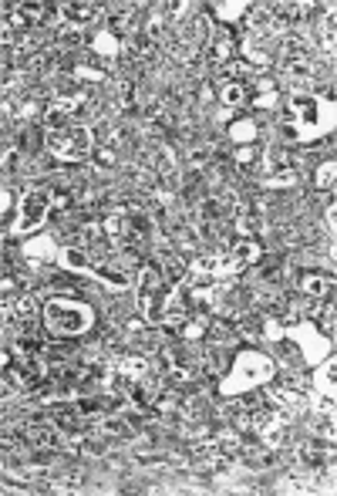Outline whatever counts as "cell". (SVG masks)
<instances>
[{
    "instance_id": "obj_1",
    "label": "cell",
    "mask_w": 337,
    "mask_h": 496,
    "mask_svg": "<svg viewBox=\"0 0 337 496\" xmlns=\"http://www.w3.org/2000/svg\"><path fill=\"white\" fill-rule=\"evenodd\" d=\"M44 324L54 338L75 341L91 327V307L78 297H51L44 304Z\"/></svg>"
},
{
    "instance_id": "obj_2",
    "label": "cell",
    "mask_w": 337,
    "mask_h": 496,
    "mask_svg": "<svg viewBox=\"0 0 337 496\" xmlns=\"http://www.w3.org/2000/svg\"><path fill=\"white\" fill-rule=\"evenodd\" d=\"M48 149L61 159H88L91 156V132L85 125H68V129L48 132Z\"/></svg>"
},
{
    "instance_id": "obj_3",
    "label": "cell",
    "mask_w": 337,
    "mask_h": 496,
    "mask_svg": "<svg viewBox=\"0 0 337 496\" xmlns=\"http://www.w3.org/2000/svg\"><path fill=\"white\" fill-rule=\"evenodd\" d=\"M267 379H273L270 358H263V354H257V352H243L233 362V375H230V381H233V385H247V381H267Z\"/></svg>"
},
{
    "instance_id": "obj_4",
    "label": "cell",
    "mask_w": 337,
    "mask_h": 496,
    "mask_svg": "<svg viewBox=\"0 0 337 496\" xmlns=\"http://www.w3.org/2000/svg\"><path fill=\"white\" fill-rule=\"evenodd\" d=\"M51 206V196L48 193H27L24 203H21V223H17V230L27 233V230H34L44 223V213Z\"/></svg>"
},
{
    "instance_id": "obj_5",
    "label": "cell",
    "mask_w": 337,
    "mask_h": 496,
    "mask_svg": "<svg viewBox=\"0 0 337 496\" xmlns=\"http://www.w3.org/2000/svg\"><path fill=\"white\" fill-rule=\"evenodd\" d=\"M230 257H233V270H243L250 263L263 260V247H260L257 236H236L230 243Z\"/></svg>"
},
{
    "instance_id": "obj_6",
    "label": "cell",
    "mask_w": 337,
    "mask_h": 496,
    "mask_svg": "<svg viewBox=\"0 0 337 496\" xmlns=\"http://www.w3.org/2000/svg\"><path fill=\"white\" fill-rule=\"evenodd\" d=\"M162 287H166L162 263H159V260H145L142 270H139V294H142V297H156Z\"/></svg>"
},
{
    "instance_id": "obj_7",
    "label": "cell",
    "mask_w": 337,
    "mask_h": 496,
    "mask_svg": "<svg viewBox=\"0 0 337 496\" xmlns=\"http://www.w3.org/2000/svg\"><path fill=\"white\" fill-rule=\"evenodd\" d=\"M135 17H139V4H115L112 11H108V31L112 34H129L135 31Z\"/></svg>"
},
{
    "instance_id": "obj_8",
    "label": "cell",
    "mask_w": 337,
    "mask_h": 496,
    "mask_svg": "<svg viewBox=\"0 0 337 496\" xmlns=\"http://www.w3.org/2000/svg\"><path fill=\"white\" fill-rule=\"evenodd\" d=\"M98 14H102V4H65V7H61V17H65V24H71V27L91 24V21H95Z\"/></svg>"
},
{
    "instance_id": "obj_9",
    "label": "cell",
    "mask_w": 337,
    "mask_h": 496,
    "mask_svg": "<svg viewBox=\"0 0 337 496\" xmlns=\"http://www.w3.org/2000/svg\"><path fill=\"white\" fill-rule=\"evenodd\" d=\"M233 54H236V41L223 31V34H216V38L209 41V54H206V61L209 65H226V61H233Z\"/></svg>"
},
{
    "instance_id": "obj_10",
    "label": "cell",
    "mask_w": 337,
    "mask_h": 496,
    "mask_svg": "<svg viewBox=\"0 0 337 496\" xmlns=\"http://www.w3.org/2000/svg\"><path fill=\"white\" fill-rule=\"evenodd\" d=\"M88 51L91 58H95V65H102V61H112L118 54V38L112 34V31H105V34H95V38L88 41Z\"/></svg>"
},
{
    "instance_id": "obj_11",
    "label": "cell",
    "mask_w": 337,
    "mask_h": 496,
    "mask_svg": "<svg viewBox=\"0 0 337 496\" xmlns=\"http://www.w3.org/2000/svg\"><path fill=\"white\" fill-rule=\"evenodd\" d=\"M300 290H304L307 297H327V294L334 290V280L327 274H304L300 277Z\"/></svg>"
},
{
    "instance_id": "obj_12",
    "label": "cell",
    "mask_w": 337,
    "mask_h": 496,
    "mask_svg": "<svg viewBox=\"0 0 337 496\" xmlns=\"http://www.w3.org/2000/svg\"><path fill=\"white\" fill-rule=\"evenodd\" d=\"M236 334H243V338H250V341L263 338V317H260V314H243V317L236 321Z\"/></svg>"
},
{
    "instance_id": "obj_13",
    "label": "cell",
    "mask_w": 337,
    "mask_h": 496,
    "mask_svg": "<svg viewBox=\"0 0 337 496\" xmlns=\"http://www.w3.org/2000/svg\"><path fill=\"white\" fill-rule=\"evenodd\" d=\"M209 338L216 341V344H230L236 338V324L233 321H209Z\"/></svg>"
},
{
    "instance_id": "obj_14",
    "label": "cell",
    "mask_w": 337,
    "mask_h": 496,
    "mask_svg": "<svg viewBox=\"0 0 337 496\" xmlns=\"http://www.w3.org/2000/svg\"><path fill=\"white\" fill-rule=\"evenodd\" d=\"M243 459H247L250 466L263 470V466H273V463H277V453H273V449H260V445H250L247 453H243Z\"/></svg>"
},
{
    "instance_id": "obj_15",
    "label": "cell",
    "mask_w": 337,
    "mask_h": 496,
    "mask_svg": "<svg viewBox=\"0 0 337 496\" xmlns=\"http://www.w3.org/2000/svg\"><path fill=\"white\" fill-rule=\"evenodd\" d=\"M71 75H75V81H91V85H98V81L108 78L102 65H75L71 68Z\"/></svg>"
},
{
    "instance_id": "obj_16",
    "label": "cell",
    "mask_w": 337,
    "mask_h": 496,
    "mask_svg": "<svg viewBox=\"0 0 337 496\" xmlns=\"http://www.w3.org/2000/svg\"><path fill=\"white\" fill-rule=\"evenodd\" d=\"M253 122L250 118H240V122H233L230 125V142H236V145H250V139H253Z\"/></svg>"
},
{
    "instance_id": "obj_17",
    "label": "cell",
    "mask_w": 337,
    "mask_h": 496,
    "mask_svg": "<svg viewBox=\"0 0 337 496\" xmlns=\"http://www.w3.org/2000/svg\"><path fill=\"white\" fill-rule=\"evenodd\" d=\"M220 98H223V105H230V108H233V105H243V102H247L250 92H247V85H233V81H230V85H223Z\"/></svg>"
},
{
    "instance_id": "obj_18",
    "label": "cell",
    "mask_w": 337,
    "mask_h": 496,
    "mask_svg": "<svg viewBox=\"0 0 337 496\" xmlns=\"http://www.w3.org/2000/svg\"><path fill=\"white\" fill-rule=\"evenodd\" d=\"M334 159H331V162H321V166H317V176H314V179H317V189H334Z\"/></svg>"
},
{
    "instance_id": "obj_19",
    "label": "cell",
    "mask_w": 337,
    "mask_h": 496,
    "mask_svg": "<svg viewBox=\"0 0 337 496\" xmlns=\"http://www.w3.org/2000/svg\"><path fill=\"white\" fill-rule=\"evenodd\" d=\"M135 98H139V92H135V81H122L118 85V102H122V108H135Z\"/></svg>"
},
{
    "instance_id": "obj_20",
    "label": "cell",
    "mask_w": 337,
    "mask_h": 496,
    "mask_svg": "<svg viewBox=\"0 0 337 496\" xmlns=\"http://www.w3.org/2000/svg\"><path fill=\"white\" fill-rule=\"evenodd\" d=\"M14 314H17V317H24V321H31V317L38 314V300L31 297V294H24V297L14 304Z\"/></svg>"
},
{
    "instance_id": "obj_21",
    "label": "cell",
    "mask_w": 337,
    "mask_h": 496,
    "mask_svg": "<svg viewBox=\"0 0 337 496\" xmlns=\"http://www.w3.org/2000/svg\"><path fill=\"white\" fill-rule=\"evenodd\" d=\"M260 280L263 284H280V260H267L260 267Z\"/></svg>"
},
{
    "instance_id": "obj_22",
    "label": "cell",
    "mask_w": 337,
    "mask_h": 496,
    "mask_svg": "<svg viewBox=\"0 0 337 496\" xmlns=\"http://www.w3.org/2000/svg\"><path fill=\"white\" fill-rule=\"evenodd\" d=\"M250 105H253V112H267V108H273V105H277V92L253 95V98H250Z\"/></svg>"
}]
</instances>
